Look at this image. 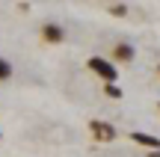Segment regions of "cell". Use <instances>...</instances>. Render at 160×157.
<instances>
[{"instance_id":"1","label":"cell","mask_w":160,"mask_h":157,"mask_svg":"<svg viewBox=\"0 0 160 157\" xmlns=\"http://www.w3.org/2000/svg\"><path fill=\"white\" fill-rule=\"evenodd\" d=\"M86 65H89V71L95 77H101L104 83H116V80H119V68H116V62H110V59H104V56H89Z\"/></svg>"},{"instance_id":"2","label":"cell","mask_w":160,"mask_h":157,"mask_svg":"<svg viewBox=\"0 0 160 157\" xmlns=\"http://www.w3.org/2000/svg\"><path fill=\"white\" fill-rule=\"evenodd\" d=\"M89 130H92V136H95V140H101V142H110L116 136V128L110 122H98V119H92L89 122Z\"/></svg>"},{"instance_id":"3","label":"cell","mask_w":160,"mask_h":157,"mask_svg":"<svg viewBox=\"0 0 160 157\" xmlns=\"http://www.w3.org/2000/svg\"><path fill=\"white\" fill-rule=\"evenodd\" d=\"M42 39H45L48 45H59V42L65 39V30L59 27L57 21H48V24H42Z\"/></svg>"},{"instance_id":"4","label":"cell","mask_w":160,"mask_h":157,"mask_svg":"<svg viewBox=\"0 0 160 157\" xmlns=\"http://www.w3.org/2000/svg\"><path fill=\"white\" fill-rule=\"evenodd\" d=\"M133 56H137V51H133V45H128V42H119V45L113 47V59L116 62H133Z\"/></svg>"},{"instance_id":"5","label":"cell","mask_w":160,"mask_h":157,"mask_svg":"<svg viewBox=\"0 0 160 157\" xmlns=\"http://www.w3.org/2000/svg\"><path fill=\"white\" fill-rule=\"evenodd\" d=\"M131 140L137 142V145L151 148V151H157V148H160V140H157V136H148V134H142V130H133V134H131Z\"/></svg>"},{"instance_id":"6","label":"cell","mask_w":160,"mask_h":157,"mask_svg":"<svg viewBox=\"0 0 160 157\" xmlns=\"http://www.w3.org/2000/svg\"><path fill=\"white\" fill-rule=\"evenodd\" d=\"M12 77V62L6 56H0V80H9Z\"/></svg>"},{"instance_id":"7","label":"cell","mask_w":160,"mask_h":157,"mask_svg":"<svg viewBox=\"0 0 160 157\" xmlns=\"http://www.w3.org/2000/svg\"><path fill=\"white\" fill-rule=\"evenodd\" d=\"M104 92H107V98L122 101V86H116V83H107V86H104Z\"/></svg>"},{"instance_id":"8","label":"cell","mask_w":160,"mask_h":157,"mask_svg":"<svg viewBox=\"0 0 160 157\" xmlns=\"http://www.w3.org/2000/svg\"><path fill=\"white\" fill-rule=\"evenodd\" d=\"M110 12H113L116 18H122V15H128V6L125 3H113V6H110Z\"/></svg>"},{"instance_id":"9","label":"cell","mask_w":160,"mask_h":157,"mask_svg":"<svg viewBox=\"0 0 160 157\" xmlns=\"http://www.w3.org/2000/svg\"><path fill=\"white\" fill-rule=\"evenodd\" d=\"M148 157H160V148H157V151H148Z\"/></svg>"},{"instance_id":"10","label":"cell","mask_w":160,"mask_h":157,"mask_svg":"<svg viewBox=\"0 0 160 157\" xmlns=\"http://www.w3.org/2000/svg\"><path fill=\"white\" fill-rule=\"evenodd\" d=\"M157 74H160V65H157Z\"/></svg>"},{"instance_id":"11","label":"cell","mask_w":160,"mask_h":157,"mask_svg":"<svg viewBox=\"0 0 160 157\" xmlns=\"http://www.w3.org/2000/svg\"><path fill=\"white\" fill-rule=\"evenodd\" d=\"M157 110H160V104H157Z\"/></svg>"},{"instance_id":"12","label":"cell","mask_w":160,"mask_h":157,"mask_svg":"<svg viewBox=\"0 0 160 157\" xmlns=\"http://www.w3.org/2000/svg\"><path fill=\"white\" fill-rule=\"evenodd\" d=\"M0 136H3V134H0Z\"/></svg>"}]
</instances>
